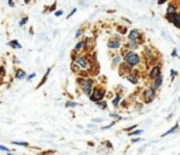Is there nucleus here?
Returning <instances> with one entry per match:
<instances>
[{"mask_svg":"<svg viewBox=\"0 0 180 155\" xmlns=\"http://www.w3.org/2000/svg\"><path fill=\"white\" fill-rule=\"evenodd\" d=\"M92 68V61L87 57H75L73 58V69L79 71V72H89Z\"/></svg>","mask_w":180,"mask_h":155,"instance_id":"f257e3e1","label":"nucleus"},{"mask_svg":"<svg viewBox=\"0 0 180 155\" xmlns=\"http://www.w3.org/2000/svg\"><path fill=\"white\" fill-rule=\"evenodd\" d=\"M121 58L124 59L125 65H128L131 69H135L137 66L141 64V57L135 51H125L121 54Z\"/></svg>","mask_w":180,"mask_h":155,"instance_id":"f03ea898","label":"nucleus"},{"mask_svg":"<svg viewBox=\"0 0 180 155\" xmlns=\"http://www.w3.org/2000/svg\"><path fill=\"white\" fill-rule=\"evenodd\" d=\"M78 83L80 86V90L85 93V95H90L92 90H93V79L92 78H78Z\"/></svg>","mask_w":180,"mask_h":155,"instance_id":"7ed1b4c3","label":"nucleus"},{"mask_svg":"<svg viewBox=\"0 0 180 155\" xmlns=\"http://www.w3.org/2000/svg\"><path fill=\"white\" fill-rule=\"evenodd\" d=\"M104 96H106V89L103 86H97V88H93L92 93L89 95V99L93 103H99V102H102L104 99Z\"/></svg>","mask_w":180,"mask_h":155,"instance_id":"20e7f679","label":"nucleus"},{"mask_svg":"<svg viewBox=\"0 0 180 155\" xmlns=\"http://www.w3.org/2000/svg\"><path fill=\"white\" fill-rule=\"evenodd\" d=\"M142 99L145 103H152L156 99V92H153L151 88H145V90L142 92Z\"/></svg>","mask_w":180,"mask_h":155,"instance_id":"39448f33","label":"nucleus"},{"mask_svg":"<svg viewBox=\"0 0 180 155\" xmlns=\"http://www.w3.org/2000/svg\"><path fill=\"white\" fill-rule=\"evenodd\" d=\"M159 75H162V68H160V65L158 64V65H155L152 69H151V72H149L148 76H149V79H151V81H155Z\"/></svg>","mask_w":180,"mask_h":155,"instance_id":"423d86ee","label":"nucleus"},{"mask_svg":"<svg viewBox=\"0 0 180 155\" xmlns=\"http://www.w3.org/2000/svg\"><path fill=\"white\" fill-rule=\"evenodd\" d=\"M166 20L169 21V23H173L176 28H179L180 27V23H179V13L176 11V13H173V14H166Z\"/></svg>","mask_w":180,"mask_h":155,"instance_id":"0eeeda50","label":"nucleus"},{"mask_svg":"<svg viewBox=\"0 0 180 155\" xmlns=\"http://www.w3.org/2000/svg\"><path fill=\"white\" fill-rule=\"evenodd\" d=\"M109 48L110 49H117L121 47V40L118 38V37H114V38H111V40L109 41Z\"/></svg>","mask_w":180,"mask_h":155,"instance_id":"6e6552de","label":"nucleus"},{"mask_svg":"<svg viewBox=\"0 0 180 155\" xmlns=\"http://www.w3.org/2000/svg\"><path fill=\"white\" fill-rule=\"evenodd\" d=\"M128 38H130V41H138L139 38H141V33H139V30H137V28L131 30V31L128 33Z\"/></svg>","mask_w":180,"mask_h":155,"instance_id":"1a4fd4ad","label":"nucleus"},{"mask_svg":"<svg viewBox=\"0 0 180 155\" xmlns=\"http://www.w3.org/2000/svg\"><path fill=\"white\" fill-rule=\"evenodd\" d=\"M127 81L130 82V83H132V85H137L138 83V76H137V74H127Z\"/></svg>","mask_w":180,"mask_h":155,"instance_id":"9d476101","label":"nucleus"},{"mask_svg":"<svg viewBox=\"0 0 180 155\" xmlns=\"http://www.w3.org/2000/svg\"><path fill=\"white\" fill-rule=\"evenodd\" d=\"M127 48H130L128 51H135V49L138 48V41H130V42H127Z\"/></svg>","mask_w":180,"mask_h":155,"instance_id":"9b49d317","label":"nucleus"},{"mask_svg":"<svg viewBox=\"0 0 180 155\" xmlns=\"http://www.w3.org/2000/svg\"><path fill=\"white\" fill-rule=\"evenodd\" d=\"M176 11H177V4L172 3V4H169V7H167V13H166V14H173V13H176Z\"/></svg>","mask_w":180,"mask_h":155,"instance_id":"f8f14e48","label":"nucleus"},{"mask_svg":"<svg viewBox=\"0 0 180 155\" xmlns=\"http://www.w3.org/2000/svg\"><path fill=\"white\" fill-rule=\"evenodd\" d=\"M177 128H179V124H174L170 130H167L166 133H163V134H162V137H166V135H169V134H173L174 131H177Z\"/></svg>","mask_w":180,"mask_h":155,"instance_id":"ddd939ff","label":"nucleus"},{"mask_svg":"<svg viewBox=\"0 0 180 155\" xmlns=\"http://www.w3.org/2000/svg\"><path fill=\"white\" fill-rule=\"evenodd\" d=\"M111 103H113V106H114V107L120 106V103H121V95H116V97L113 99V102H111Z\"/></svg>","mask_w":180,"mask_h":155,"instance_id":"4468645a","label":"nucleus"},{"mask_svg":"<svg viewBox=\"0 0 180 155\" xmlns=\"http://www.w3.org/2000/svg\"><path fill=\"white\" fill-rule=\"evenodd\" d=\"M14 76H16V79H23V78H25L27 75H25V72H24L23 69H17Z\"/></svg>","mask_w":180,"mask_h":155,"instance_id":"2eb2a0df","label":"nucleus"},{"mask_svg":"<svg viewBox=\"0 0 180 155\" xmlns=\"http://www.w3.org/2000/svg\"><path fill=\"white\" fill-rule=\"evenodd\" d=\"M83 49H85V42H83V41H79L78 44L75 45V49H73V51L78 52V51H83Z\"/></svg>","mask_w":180,"mask_h":155,"instance_id":"dca6fc26","label":"nucleus"},{"mask_svg":"<svg viewBox=\"0 0 180 155\" xmlns=\"http://www.w3.org/2000/svg\"><path fill=\"white\" fill-rule=\"evenodd\" d=\"M123 61V58H121V55H117V57L113 58V61H111V65L113 66H118V64Z\"/></svg>","mask_w":180,"mask_h":155,"instance_id":"f3484780","label":"nucleus"},{"mask_svg":"<svg viewBox=\"0 0 180 155\" xmlns=\"http://www.w3.org/2000/svg\"><path fill=\"white\" fill-rule=\"evenodd\" d=\"M8 45H10V47H13V48H17V49L21 48V44H18V41H16V40L10 41V42H8Z\"/></svg>","mask_w":180,"mask_h":155,"instance_id":"a211bd4d","label":"nucleus"},{"mask_svg":"<svg viewBox=\"0 0 180 155\" xmlns=\"http://www.w3.org/2000/svg\"><path fill=\"white\" fill-rule=\"evenodd\" d=\"M142 133H144V130H132V133H130V137H138V135H141Z\"/></svg>","mask_w":180,"mask_h":155,"instance_id":"6ab92c4d","label":"nucleus"},{"mask_svg":"<svg viewBox=\"0 0 180 155\" xmlns=\"http://www.w3.org/2000/svg\"><path fill=\"white\" fill-rule=\"evenodd\" d=\"M11 144H16V145H23V147H28V142H25V141H11Z\"/></svg>","mask_w":180,"mask_h":155,"instance_id":"aec40b11","label":"nucleus"},{"mask_svg":"<svg viewBox=\"0 0 180 155\" xmlns=\"http://www.w3.org/2000/svg\"><path fill=\"white\" fill-rule=\"evenodd\" d=\"M97 106L100 107V109H103V110H106V109H107V103H106L104 100H102V102H99V103H97Z\"/></svg>","mask_w":180,"mask_h":155,"instance_id":"412c9836","label":"nucleus"},{"mask_svg":"<svg viewBox=\"0 0 180 155\" xmlns=\"http://www.w3.org/2000/svg\"><path fill=\"white\" fill-rule=\"evenodd\" d=\"M79 103L76 102H66V107H78Z\"/></svg>","mask_w":180,"mask_h":155,"instance_id":"4be33fe9","label":"nucleus"},{"mask_svg":"<svg viewBox=\"0 0 180 155\" xmlns=\"http://www.w3.org/2000/svg\"><path fill=\"white\" fill-rule=\"evenodd\" d=\"M92 121H93L94 124H97V123H102V121H104V120H103L102 117H96V119H92Z\"/></svg>","mask_w":180,"mask_h":155,"instance_id":"5701e85b","label":"nucleus"},{"mask_svg":"<svg viewBox=\"0 0 180 155\" xmlns=\"http://www.w3.org/2000/svg\"><path fill=\"white\" fill-rule=\"evenodd\" d=\"M118 31H120V34L124 35V34H127V28L125 27H118Z\"/></svg>","mask_w":180,"mask_h":155,"instance_id":"b1692460","label":"nucleus"},{"mask_svg":"<svg viewBox=\"0 0 180 155\" xmlns=\"http://www.w3.org/2000/svg\"><path fill=\"white\" fill-rule=\"evenodd\" d=\"M4 75H6V69H4V66H0V76L4 78Z\"/></svg>","mask_w":180,"mask_h":155,"instance_id":"393cba45","label":"nucleus"},{"mask_svg":"<svg viewBox=\"0 0 180 155\" xmlns=\"http://www.w3.org/2000/svg\"><path fill=\"white\" fill-rule=\"evenodd\" d=\"M27 20H28V18H27V17L24 16L23 18L20 20V25H25V24H27Z\"/></svg>","mask_w":180,"mask_h":155,"instance_id":"a878e982","label":"nucleus"},{"mask_svg":"<svg viewBox=\"0 0 180 155\" xmlns=\"http://www.w3.org/2000/svg\"><path fill=\"white\" fill-rule=\"evenodd\" d=\"M114 124H116V121H111V123H110V124H109V126H106V127H103V130H109V128H111V127H113Z\"/></svg>","mask_w":180,"mask_h":155,"instance_id":"bb28decb","label":"nucleus"},{"mask_svg":"<svg viewBox=\"0 0 180 155\" xmlns=\"http://www.w3.org/2000/svg\"><path fill=\"white\" fill-rule=\"evenodd\" d=\"M34 78H35V72H34V74H31V75H28V76H27V81L30 82V81H32Z\"/></svg>","mask_w":180,"mask_h":155,"instance_id":"cd10ccee","label":"nucleus"},{"mask_svg":"<svg viewBox=\"0 0 180 155\" xmlns=\"http://www.w3.org/2000/svg\"><path fill=\"white\" fill-rule=\"evenodd\" d=\"M110 117H111V119H120V116H118L117 113H110Z\"/></svg>","mask_w":180,"mask_h":155,"instance_id":"c85d7f7f","label":"nucleus"},{"mask_svg":"<svg viewBox=\"0 0 180 155\" xmlns=\"http://www.w3.org/2000/svg\"><path fill=\"white\" fill-rule=\"evenodd\" d=\"M135 127H137V126H130V127L125 128V131H132V130H135Z\"/></svg>","mask_w":180,"mask_h":155,"instance_id":"c756f323","label":"nucleus"},{"mask_svg":"<svg viewBox=\"0 0 180 155\" xmlns=\"http://www.w3.org/2000/svg\"><path fill=\"white\" fill-rule=\"evenodd\" d=\"M0 151H4V152H8V148H6L4 145H0Z\"/></svg>","mask_w":180,"mask_h":155,"instance_id":"7c9ffc66","label":"nucleus"},{"mask_svg":"<svg viewBox=\"0 0 180 155\" xmlns=\"http://www.w3.org/2000/svg\"><path fill=\"white\" fill-rule=\"evenodd\" d=\"M172 57H173V58H176V57H177V49H176V48L173 49V52H172Z\"/></svg>","mask_w":180,"mask_h":155,"instance_id":"2f4dec72","label":"nucleus"},{"mask_svg":"<svg viewBox=\"0 0 180 155\" xmlns=\"http://www.w3.org/2000/svg\"><path fill=\"white\" fill-rule=\"evenodd\" d=\"M75 13H76V8H72L71 14H69V16H68V18H69V17H72V16H73V14H75Z\"/></svg>","mask_w":180,"mask_h":155,"instance_id":"473e14b6","label":"nucleus"},{"mask_svg":"<svg viewBox=\"0 0 180 155\" xmlns=\"http://www.w3.org/2000/svg\"><path fill=\"white\" fill-rule=\"evenodd\" d=\"M8 1V6H11V7H14V1L13 0H7Z\"/></svg>","mask_w":180,"mask_h":155,"instance_id":"72a5a7b5","label":"nucleus"},{"mask_svg":"<svg viewBox=\"0 0 180 155\" xmlns=\"http://www.w3.org/2000/svg\"><path fill=\"white\" fill-rule=\"evenodd\" d=\"M80 34H82V30H78V33L75 34V37H76V38H79V35H80Z\"/></svg>","mask_w":180,"mask_h":155,"instance_id":"f704fd0d","label":"nucleus"},{"mask_svg":"<svg viewBox=\"0 0 180 155\" xmlns=\"http://www.w3.org/2000/svg\"><path fill=\"white\" fill-rule=\"evenodd\" d=\"M170 75H172V78H174V76L177 75V72H176V71H172V72H170Z\"/></svg>","mask_w":180,"mask_h":155,"instance_id":"c9c22d12","label":"nucleus"},{"mask_svg":"<svg viewBox=\"0 0 180 155\" xmlns=\"http://www.w3.org/2000/svg\"><path fill=\"white\" fill-rule=\"evenodd\" d=\"M55 14H56V16H62V10H58Z\"/></svg>","mask_w":180,"mask_h":155,"instance_id":"e433bc0d","label":"nucleus"},{"mask_svg":"<svg viewBox=\"0 0 180 155\" xmlns=\"http://www.w3.org/2000/svg\"><path fill=\"white\" fill-rule=\"evenodd\" d=\"M165 1H167V0H158V4H163Z\"/></svg>","mask_w":180,"mask_h":155,"instance_id":"4c0bfd02","label":"nucleus"},{"mask_svg":"<svg viewBox=\"0 0 180 155\" xmlns=\"http://www.w3.org/2000/svg\"><path fill=\"white\" fill-rule=\"evenodd\" d=\"M132 142H134V144H135V142H139V138H138V137H137V138H134Z\"/></svg>","mask_w":180,"mask_h":155,"instance_id":"58836bf2","label":"nucleus"},{"mask_svg":"<svg viewBox=\"0 0 180 155\" xmlns=\"http://www.w3.org/2000/svg\"><path fill=\"white\" fill-rule=\"evenodd\" d=\"M24 1H25V3H28V1H30V0H24Z\"/></svg>","mask_w":180,"mask_h":155,"instance_id":"ea45409f","label":"nucleus"},{"mask_svg":"<svg viewBox=\"0 0 180 155\" xmlns=\"http://www.w3.org/2000/svg\"><path fill=\"white\" fill-rule=\"evenodd\" d=\"M8 155H16V154H11V152H8Z\"/></svg>","mask_w":180,"mask_h":155,"instance_id":"a19ab883","label":"nucleus"}]
</instances>
